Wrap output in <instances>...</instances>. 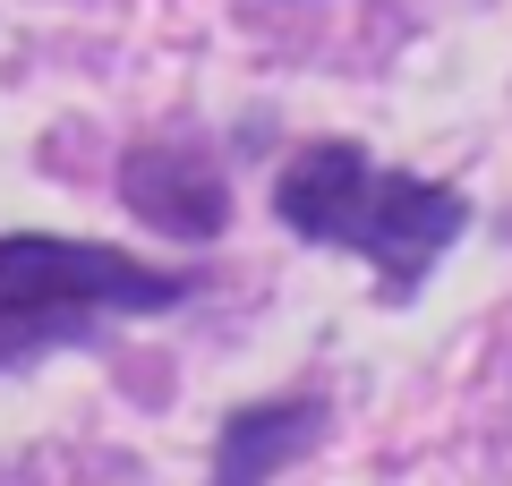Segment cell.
I'll return each mask as SVG.
<instances>
[{"label":"cell","instance_id":"3957f363","mask_svg":"<svg viewBox=\"0 0 512 486\" xmlns=\"http://www.w3.org/2000/svg\"><path fill=\"white\" fill-rule=\"evenodd\" d=\"M120 197L137 222H154V231L171 239H214L222 222H231V180H222V162L205 154V145H137V154L120 162Z\"/></svg>","mask_w":512,"mask_h":486},{"label":"cell","instance_id":"6da1fadb","mask_svg":"<svg viewBox=\"0 0 512 486\" xmlns=\"http://www.w3.org/2000/svg\"><path fill=\"white\" fill-rule=\"evenodd\" d=\"M274 214L291 222L299 239H316V248L367 256L393 307L419 299V282L461 248V231H470V197H461L453 180L384 171L367 145H342V137L299 145V154L282 162Z\"/></svg>","mask_w":512,"mask_h":486},{"label":"cell","instance_id":"7a4b0ae2","mask_svg":"<svg viewBox=\"0 0 512 486\" xmlns=\"http://www.w3.org/2000/svg\"><path fill=\"white\" fill-rule=\"evenodd\" d=\"M188 290H197L188 273L103 248V239L9 231L0 239V359H18L35 342H69L94 316H163Z\"/></svg>","mask_w":512,"mask_h":486},{"label":"cell","instance_id":"277c9868","mask_svg":"<svg viewBox=\"0 0 512 486\" xmlns=\"http://www.w3.org/2000/svg\"><path fill=\"white\" fill-rule=\"evenodd\" d=\"M325 401L316 393H282V401H248V410L222 418L214 435V486H265L282 478L291 461H308L325 444Z\"/></svg>","mask_w":512,"mask_h":486}]
</instances>
